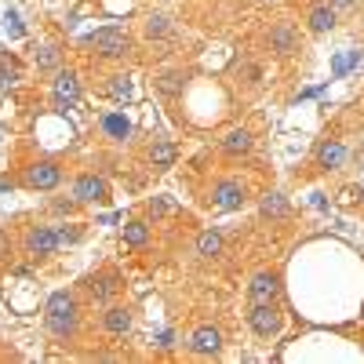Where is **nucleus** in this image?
<instances>
[{
	"mask_svg": "<svg viewBox=\"0 0 364 364\" xmlns=\"http://www.w3.org/2000/svg\"><path fill=\"white\" fill-rule=\"evenodd\" d=\"M44 321H48V331L58 339H70L77 336L80 328V314H77V299L70 291H55L44 306Z\"/></svg>",
	"mask_w": 364,
	"mask_h": 364,
	"instance_id": "f257e3e1",
	"label": "nucleus"
},
{
	"mask_svg": "<svg viewBox=\"0 0 364 364\" xmlns=\"http://www.w3.org/2000/svg\"><path fill=\"white\" fill-rule=\"evenodd\" d=\"M87 44L95 48L99 58H124V55L132 51V37L124 33V29H117V26L95 29V33L87 37Z\"/></svg>",
	"mask_w": 364,
	"mask_h": 364,
	"instance_id": "f03ea898",
	"label": "nucleus"
},
{
	"mask_svg": "<svg viewBox=\"0 0 364 364\" xmlns=\"http://www.w3.org/2000/svg\"><path fill=\"white\" fill-rule=\"evenodd\" d=\"M248 324L255 336L269 339V336H277V331L284 328V314L277 302H252V314H248Z\"/></svg>",
	"mask_w": 364,
	"mask_h": 364,
	"instance_id": "7ed1b4c3",
	"label": "nucleus"
},
{
	"mask_svg": "<svg viewBox=\"0 0 364 364\" xmlns=\"http://www.w3.org/2000/svg\"><path fill=\"white\" fill-rule=\"evenodd\" d=\"M22 182L29 190H55L58 182H63V168H58L55 161H37V164H29Z\"/></svg>",
	"mask_w": 364,
	"mask_h": 364,
	"instance_id": "20e7f679",
	"label": "nucleus"
},
{
	"mask_svg": "<svg viewBox=\"0 0 364 364\" xmlns=\"http://www.w3.org/2000/svg\"><path fill=\"white\" fill-rule=\"evenodd\" d=\"M190 350L197 357H219L223 353V331L215 324H197L190 331Z\"/></svg>",
	"mask_w": 364,
	"mask_h": 364,
	"instance_id": "39448f33",
	"label": "nucleus"
},
{
	"mask_svg": "<svg viewBox=\"0 0 364 364\" xmlns=\"http://www.w3.org/2000/svg\"><path fill=\"white\" fill-rule=\"evenodd\" d=\"M245 182H237V178H223L215 182V190H211V204H215L219 211H237V208H245Z\"/></svg>",
	"mask_w": 364,
	"mask_h": 364,
	"instance_id": "423d86ee",
	"label": "nucleus"
},
{
	"mask_svg": "<svg viewBox=\"0 0 364 364\" xmlns=\"http://www.w3.org/2000/svg\"><path fill=\"white\" fill-rule=\"evenodd\" d=\"M26 252L33 255V259H48L58 252V237L51 226H29L26 230Z\"/></svg>",
	"mask_w": 364,
	"mask_h": 364,
	"instance_id": "0eeeda50",
	"label": "nucleus"
},
{
	"mask_svg": "<svg viewBox=\"0 0 364 364\" xmlns=\"http://www.w3.org/2000/svg\"><path fill=\"white\" fill-rule=\"evenodd\" d=\"M106 197H109V186H106V178H99V175H80L73 182V200L77 204H99Z\"/></svg>",
	"mask_w": 364,
	"mask_h": 364,
	"instance_id": "6e6552de",
	"label": "nucleus"
},
{
	"mask_svg": "<svg viewBox=\"0 0 364 364\" xmlns=\"http://www.w3.org/2000/svg\"><path fill=\"white\" fill-rule=\"evenodd\" d=\"M277 295H281V277L277 273H269V269L255 273L252 284H248V299L252 302H277Z\"/></svg>",
	"mask_w": 364,
	"mask_h": 364,
	"instance_id": "1a4fd4ad",
	"label": "nucleus"
},
{
	"mask_svg": "<svg viewBox=\"0 0 364 364\" xmlns=\"http://www.w3.org/2000/svg\"><path fill=\"white\" fill-rule=\"evenodd\" d=\"M80 99V77L73 70H58L55 73V102L58 106H73Z\"/></svg>",
	"mask_w": 364,
	"mask_h": 364,
	"instance_id": "9d476101",
	"label": "nucleus"
},
{
	"mask_svg": "<svg viewBox=\"0 0 364 364\" xmlns=\"http://www.w3.org/2000/svg\"><path fill=\"white\" fill-rule=\"evenodd\" d=\"M102 328H106V336L124 339L128 331H132V310H128V306H109V310L102 314Z\"/></svg>",
	"mask_w": 364,
	"mask_h": 364,
	"instance_id": "9b49d317",
	"label": "nucleus"
},
{
	"mask_svg": "<svg viewBox=\"0 0 364 364\" xmlns=\"http://www.w3.org/2000/svg\"><path fill=\"white\" fill-rule=\"evenodd\" d=\"M269 51H277V55H295L299 51V33L288 22H277L269 29Z\"/></svg>",
	"mask_w": 364,
	"mask_h": 364,
	"instance_id": "f8f14e48",
	"label": "nucleus"
},
{
	"mask_svg": "<svg viewBox=\"0 0 364 364\" xmlns=\"http://www.w3.org/2000/svg\"><path fill=\"white\" fill-rule=\"evenodd\" d=\"M219 149L226 157H245L252 149V132L248 128H230L223 139H219Z\"/></svg>",
	"mask_w": 364,
	"mask_h": 364,
	"instance_id": "ddd939ff",
	"label": "nucleus"
},
{
	"mask_svg": "<svg viewBox=\"0 0 364 364\" xmlns=\"http://www.w3.org/2000/svg\"><path fill=\"white\" fill-rule=\"evenodd\" d=\"M343 161H346V146H343L339 139H328V142H321V149H317V164H321L324 171H336V168H343Z\"/></svg>",
	"mask_w": 364,
	"mask_h": 364,
	"instance_id": "4468645a",
	"label": "nucleus"
},
{
	"mask_svg": "<svg viewBox=\"0 0 364 364\" xmlns=\"http://www.w3.org/2000/svg\"><path fill=\"white\" fill-rule=\"evenodd\" d=\"M306 22H310V33H328V29L336 26V8H331V4H317V8H310Z\"/></svg>",
	"mask_w": 364,
	"mask_h": 364,
	"instance_id": "2eb2a0df",
	"label": "nucleus"
},
{
	"mask_svg": "<svg viewBox=\"0 0 364 364\" xmlns=\"http://www.w3.org/2000/svg\"><path fill=\"white\" fill-rule=\"evenodd\" d=\"M102 132H106L109 139H117V142H124V139L132 135V120L120 117V113H106V117H102Z\"/></svg>",
	"mask_w": 364,
	"mask_h": 364,
	"instance_id": "dca6fc26",
	"label": "nucleus"
},
{
	"mask_svg": "<svg viewBox=\"0 0 364 364\" xmlns=\"http://www.w3.org/2000/svg\"><path fill=\"white\" fill-rule=\"evenodd\" d=\"M197 255H200V259L223 255V233H219V230H204V233L197 237Z\"/></svg>",
	"mask_w": 364,
	"mask_h": 364,
	"instance_id": "f3484780",
	"label": "nucleus"
},
{
	"mask_svg": "<svg viewBox=\"0 0 364 364\" xmlns=\"http://www.w3.org/2000/svg\"><path fill=\"white\" fill-rule=\"evenodd\" d=\"M117 288H120V284H117V277H109V273H102V277H91V281H87V291L95 295V299H102V302L113 299Z\"/></svg>",
	"mask_w": 364,
	"mask_h": 364,
	"instance_id": "a211bd4d",
	"label": "nucleus"
},
{
	"mask_svg": "<svg viewBox=\"0 0 364 364\" xmlns=\"http://www.w3.org/2000/svg\"><path fill=\"white\" fill-rule=\"evenodd\" d=\"M259 211H262L266 219H281V215H288V200H284V193H266L262 204H259Z\"/></svg>",
	"mask_w": 364,
	"mask_h": 364,
	"instance_id": "6ab92c4d",
	"label": "nucleus"
},
{
	"mask_svg": "<svg viewBox=\"0 0 364 364\" xmlns=\"http://www.w3.org/2000/svg\"><path fill=\"white\" fill-rule=\"evenodd\" d=\"M146 240H149V226H146V223L135 219V223L124 226V245H128V248H142Z\"/></svg>",
	"mask_w": 364,
	"mask_h": 364,
	"instance_id": "aec40b11",
	"label": "nucleus"
},
{
	"mask_svg": "<svg viewBox=\"0 0 364 364\" xmlns=\"http://www.w3.org/2000/svg\"><path fill=\"white\" fill-rule=\"evenodd\" d=\"M186 73H164L161 80H157V91H164V95H178L182 87H186Z\"/></svg>",
	"mask_w": 364,
	"mask_h": 364,
	"instance_id": "412c9836",
	"label": "nucleus"
},
{
	"mask_svg": "<svg viewBox=\"0 0 364 364\" xmlns=\"http://www.w3.org/2000/svg\"><path fill=\"white\" fill-rule=\"evenodd\" d=\"M149 161H154L157 168H168L175 161V146L171 142H154V149H149Z\"/></svg>",
	"mask_w": 364,
	"mask_h": 364,
	"instance_id": "4be33fe9",
	"label": "nucleus"
},
{
	"mask_svg": "<svg viewBox=\"0 0 364 364\" xmlns=\"http://www.w3.org/2000/svg\"><path fill=\"white\" fill-rule=\"evenodd\" d=\"M109 95H113L117 102H128V99L135 95V87H132V77H113V80H109Z\"/></svg>",
	"mask_w": 364,
	"mask_h": 364,
	"instance_id": "5701e85b",
	"label": "nucleus"
},
{
	"mask_svg": "<svg viewBox=\"0 0 364 364\" xmlns=\"http://www.w3.org/2000/svg\"><path fill=\"white\" fill-rule=\"evenodd\" d=\"M18 77V66H15V58L0 51V84H11Z\"/></svg>",
	"mask_w": 364,
	"mask_h": 364,
	"instance_id": "b1692460",
	"label": "nucleus"
},
{
	"mask_svg": "<svg viewBox=\"0 0 364 364\" xmlns=\"http://www.w3.org/2000/svg\"><path fill=\"white\" fill-rule=\"evenodd\" d=\"M37 66H41V70H55V66H58V48H55V44H44V48H41Z\"/></svg>",
	"mask_w": 364,
	"mask_h": 364,
	"instance_id": "393cba45",
	"label": "nucleus"
},
{
	"mask_svg": "<svg viewBox=\"0 0 364 364\" xmlns=\"http://www.w3.org/2000/svg\"><path fill=\"white\" fill-rule=\"evenodd\" d=\"M168 29H171V22H168V15H154V18H149V22H146V33H149V37H164V33H168Z\"/></svg>",
	"mask_w": 364,
	"mask_h": 364,
	"instance_id": "a878e982",
	"label": "nucleus"
},
{
	"mask_svg": "<svg viewBox=\"0 0 364 364\" xmlns=\"http://www.w3.org/2000/svg\"><path fill=\"white\" fill-rule=\"evenodd\" d=\"M55 237H58V248H63V245H73L80 233H77V230H55Z\"/></svg>",
	"mask_w": 364,
	"mask_h": 364,
	"instance_id": "bb28decb",
	"label": "nucleus"
},
{
	"mask_svg": "<svg viewBox=\"0 0 364 364\" xmlns=\"http://www.w3.org/2000/svg\"><path fill=\"white\" fill-rule=\"evenodd\" d=\"M164 211H168L164 200H149V215H164Z\"/></svg>",
	"mask_w": 364,
	"mask_h": 364,
	"instance_id": "cd10ccee",
	"label": "nucleus"
},
{
	"mask_svg": "<svg viewBox=\"0 0 364 364\" xmlns=\"http://www.w3.org/2000/svg\"><path fill=\"white\" fill-rule=\"evenodd\" d=\"M77 200H55V211H73Z\"/></svg>",
	"mask_w": 364,
	"mask_h": 364,
	"instance_id": "c85d7f7f",
	"label": "nucleus"
},
{
	"mask_svg": "<svg viewBox=\"0 0 364 364\" xmlns=\"http://www.w3.org/2000/svg\"><path fill=\"white\" fill-rule=\"evenodd\" d=\"M353 4H357V0H331V8H336V11L339 8H353Z\"/></svg>",
	"mask_w": 364,
	"mask_h": 364,
	"instance_id": "c756f323",
	"label": "nucleus"
},
{
	"mask_svg": "<svg viewBox=\"0 0 364 364\" xmlns=\"http://www.w3.org/2000/svg\"><path fill=\"white\" fill-rule=\"evenodd\" d=\"M357 161H360V164H364V146H360V149H357Z\"/></svg>",
	"mask_w": 364,
	"mask_h": 364,
	"instance_id": "7c9ffc66",
	"label": "nucleus"
},
{
	"mask_svg": "<svg viewBox=\"0 0 364 364\" xmlns=\"http://www.w3.org/2000/svg\"><path fill=\"white\" fill-rule=\"evenodd\" d=\"M0 255H4V233H0Z\"/></svg>",
	"mask_w": 364,
	"mask_h": 364,
	"instance_id": "2f4dec72",
	"label": "nucleus"
}]
</instances>
